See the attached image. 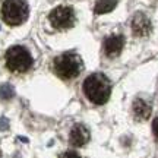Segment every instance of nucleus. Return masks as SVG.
Returning a JSON list of instances; mask_svg holds the SVG:
<instances>
[{
	"label": "nucleus",
	"mask_w": 158,
	"mask_h": 158,
	"mask_svg": "<svg viewBox=\"0 0 158 158\" xmlns=\"http://www.w3.org/2000/svg\"><path fill=\"white\" fill-rule=\"evenodd\" d=\"M84 92L86 98L94 104H104L111 94V82L102 73H92L84 81Z\"/></svg>",
	"instance_id": "nucleus-1"
},
{
	"label": "nucleus",
	"mask_w": 158,
	"mask_h": 158,
	"mask_svg": "<svg viewBox=\"0 0 158 158\" xmlns=\"http://www.w3.org/2000/svg\"><path fill=\"white\" fill-rule=\"evenodd\" d=\"M82 68H84L82 59L79 57V54L72 51L63 53L59 57H56L53 62V70L60 79L76 78L82 72Z\"/></svg>",
	"instance_id": "nucleus-2"
},
{
	"label": "nucleus",
	"mask_w": 158,
	"mask_h": 158,
	"mask_svg": "<svg viewBox=\"0 0 158 158\" xmlns=\"http://www.w3.org/2000/svg\"><path fill=\"white\" fill-rule=\"evenodd\" d=\"M28 3L25 0H3L0 6L2 19L10 27L23 23L28 18Z\"/></svg>",
	"instance_id": "nucleus-3"
},
{
	"label": "nucleus",
	"mask_w": 158,
	"mask_h": 158,
	"mask_svg": "<svg viewBox=\"0 0 158 158\" xmlns=\"http://www.w3.org/2000/svg\"><path fill=\"white\" fill-rule=\"evenodd\" d=\"M6 68L15 73H23L32 66V56L22 45H13L5 54Z\"/></svg>",
	"instance_id": "nucleus-4"
},
{
	"label": "nucleus",
	"mask_w": 158,
	"mask_h": 158,
	"mask_svg": "<svg viewBox=\"0 0 158 158\" xmlns=\"http://www.w3.org/2000/svg\"><path fill=\"white\" fill-rule=\"evenodd\" d=\"M50 23L57 29H66L73 27L75 12L70 6H57L48 15Z\"/></svg>",
	"instance_id": "nucleus-5"
},
{
	"label": "nucleus",
	"mask_w": 158,
	"mask_h": 158,
	"mask_svg": "<svg viewBox=\"0 0 158 158\" xmlns=\"http://www.w3.org/2000/svg\"><path fill=\"white\" fill-rule=\"evenodd\" d=\"M151 21L148 19V16L145 13H141L138 12L133 19H132V31H133V35L136 37H147L149 32H151Z\"/></svg>",
	"instance_id": "nucleus-6"
},
{
	"label": "nucleus",
	"mask_w": 158,
	"mask_h": 158,
	"mask_svg": "<svg viewBox=\"0 0 158 158\" xmlns=\"http://www.w3.org/2000/svg\"><path fill=\"white\" fill-rule=\"evenodd\" d=\"M89 130L85 127L84 124H75L70 135H69V141L73 147H84L86 142L89 141Z\"/></svg>",
	"instance_id": "nucleus-7"
},
{
	"label": "nucleus",
	"mask_w": 158,
	"mask_h": 158,
	"mask_svg": "<svg viewBox=\"0 0 158 158\" xmlns=\"http://www.w3.org/2000/svg\"><path fill=\"white\" fill-rule=\"evenodd\" d=\"M124 45V40L122 35H111L104 41V51L108 57H114L120 54V51Z\"/></svg>",
	"instance_id": "nucleus-8"
},
{
	"label": "nucleus",
	"mask_w": 158,
	"mask_h": 158,
	"mask_svg": "<svg viewBox=\"0 0 158 158\" xmlns=\"http://www.w3.org/2000/svg\"><path fill=\"white\" fill-rule=\"evenodd\" d=\"M151 111H152L151 106L145 100H141V98L135 100V102H133V114H135V117L138 120H147V118H149Z\"/></svg>",
	"instance_id": "nucleus-9"
},
{
	"label": "nucleus",
	"mask_w": 158,
	"mask_h": 158,
	"mask_svg": "<svg viewBox=\"0 0 158 158\" xmlns=\"http://www.w3.org/2000/svg\"><path fill=\"white\" fill-rule=\"evenodd\" d=\"M116 6H117V0H97L94 12L97 15H104V13L111 12Z\"/></svg>",
	"instance_id": "nucleus-10"
},
{
	"label": "nucleus",
	"mask_w": 158,
	"mask_h": 158,
	"mask_svg": "<svg viewBox=\"0 0 158 158\" xmlns=\"http://www.w3.org/2000/svg\"><path fill=\"white\" fill-rule=\"evenodd\" d=\"M15 97V88L10 84L0 85V98L2 100H10Z\"/></svg>",
	"instance_id": "nucleus-11"
},
{
	"label": "nucleus",
	"mask_w": 158,
	"mask_h": 158,
	"mask_svg": "<svg viewBox=\"0 0 158 158\" xmlns=\"http://www.w3.org/2000/svg\"><path fill=\"white\" fill-rule=\"evenodd\" d=\"M9 129V120L6 117H0V130Z\"/></svg>",
	"instance_id": "nucleus-12"
},
{
	"label": "nucleus",
	"mask_w": 158,
	"mask_h": 158,
	"mask_svg": "<svg viewBox=\"0 0 158 158\" xmlns=\"http://www.w3.org/2000/svg\"><path fill=\"white\" fill-rule=\"evenodd\" d=\"M60 158H81L76 152H72V151H69V152H64Z\"/></svg>",
	"instance_id": "nucleus-13"
},
{
	"label": "nucleus",
	"mask_w": 158,
	"mask_h": 158,
	"mask_svg": "<svg viewBox=\"0 0 158 158\" xmlns=\"http://www.w3.org/2000/svg\"><path fill=\"white\" fill-rule=\"evenodd\" d=\"M152 130H154V135H155V138L158 139V118H155L152 123Z\"/></svg>",
	"instance_id": "nucleus-14"
}]
</instances>
